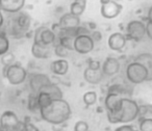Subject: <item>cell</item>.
I'll return each mask as SVG.
<instances>
[{"instance_id": "obj_1", "label": "cell", "mask_w": 152, "mask_h": 131, "mask_svg": "<svg viewBox=\"0 0 152 131\" xmlns=\"http://www.w3.org/2000/svg\"><path fill=\"white\" fill-rule=\"evenodd\" d=\"M39 111L43 120L52 125L64 124L71 116V107L63 98L52 99L48 105L41 108Z\"/></svg>"}, {"instance_id": "obj_2", "label": "cell", "mask_w": 152, "mask_h": 131, "mask_svg": "<svg viewBox=\"0 0 152 131\" xmlns=\"http://www.w3.org/2000/svg\"><path fill=\"white\" fill-rule=\"evenodd\" d=\"M139 118V105L135 101L123 97L115 110H107V120L112 124L130 123Z\"/></svg>"}, {"instance_id": "obj_3", "label": "cell", "mask_w": 152, "mask_h": 131, "mask_svg": "<svg viewBox=\"0 0 152 131\" xmlns=\"http://www.w3.org/2000/svg\"><path fill=\"white\" fill-rule=\"evenodd\" d=\"M14 17L11 19L7 27V33L14 39H20L26 36L30 28L31 20L28 14L22 13L21 11L13 14Z\"/></svg>"}, {"instance_id": "obj_4", "label": "cell", "mask_w": 152, "mask_h": 131, "mask_svg": "<svg viewBox=\"0 0 152 131\" xmlns=\"http://www.w3.org/2000/svg\"><path fill=\"white\" fill-rule=\"evenodd\" d=\"M126 77L133 84H140L147 81V69L137 60L130 63L126 68Z\"/></svg>"}, {"instance_id": "obj_5", "label": "cell", "mask_w": 152, "mask_h": 131, "mask_svg": "<svg viewBox=\"0 0 152 131\" xmlns=\"http://www.w3.org/2000/svg\"><path fill=\"white\" fill-rule=\"evenodd\" d=\"M3 74L12 85L22 84L27 78V71L19 63H13L9 67H4Z\"/></svg>"}, {"instance_id": "obj_6", "label": "cell", "mask_w": 152, "mask_h": 131, "mask_svg": "<svg viewBox=\"0 0 152 131\" xmlns=\"http://www.w3.org/2000/svg\"><path fill=\"white\" fill-rule=\"evenodd\" d=\"M56 41V33L52 28L42 26L39 27L34 32V43H37L42 46H54Z\"/></svg>"}, {"instance_id": "obj_7", "label": "cell", "mask_w": 152, "mask_h": 131, "mask_svg": "<svg viewBox=\"0 0 152 131\" xmlns=\"http://www.w3.org/2000/svg\"><path fill=\"white\" fill-rule=\"evenodd\" d=\"M95 45V41L90 34H78L74 39V50L79 54H88L92 52Z\"/></svg>"}, {"instance_id": "obj_8", "label": "cell", "mask_w": 152, "mask_h": 131, "mask_svg": "<svg viewBox=\"0 0 152 131\" xmlns=\"http://www.w3.org/2000/svg\"><path fill=\"white\" fill-rule=\"evenodd\" d=\"M20 124H21V122L19 121L18 116L14 111H11V110L4 111L0 116V126H1L2 130H20Z\"/></svg>"}, {"instance_id": "obj_9", "label": "cell", "mask_w": 152, "mask_h": 131, "mask_svg": "<svg viewBox=\"0 0 152 131\" xmlns=\"http://www.w3.org/2000/svg\"><path fill=\"white\" fill-rule=\"evenodd\" d=\"M146 34V25L144 22L139 20H133L127 24L126 27V39L133 41H141Z\"/></svg>"}, {"instance_id": "obj_10", "label": "cell", "mask_w": 152, "mask_h": 131, "mask_svg": "<svg viewBox=\"0 0 152 131\" xmlns=\"http://www.w3.org/2000/svg\"><path fill=\"white\" fill-rule=\"evenodd\" d=\"M123 7L122 4L116 1V0H110L107 3L101 4V9H100V13L101 16L105 19H114V18L118 17L120 13L122 12Z\"/></svg>"}, {"instance_id": "obj_11", "label": "cell", "mask_w": 152, "mask_h": 131, "mask_svg": "<svg viewBox=\"0 0 152 131\" xmlns=\"http://www.w3.org/2000/svg\"><path fill=\"white\" fill-rule=\"evenodd\" d=\"M57 24L61 29H74L80 25V18L72 13H67L59 19Z\"/></svg>"}, {"instance_id": "obj_12", "label": "cell", "mask_w": 152, "mask_h": 131, "mask_svg": "<svg viewBox=\"0 0 152 131\" xmlns=\"http://www.w3.org/2000/svg\"><path fill=\"white\" fill-rule=\"evenodd\" d=\"M120 61L116 57H106L101 66L104 76H114L120 71Z\"/></svg>"}, {"instance_id": "obj_13", "label": "cell", "mask_w": 152, "mask_h": 131, "mask_svg": "<svg viewBox=\"0 0 152 131\" xmlns=\"http://www.w3.org/2000/svg\"><path fill=\"white\" fill-rule=\"evenodd\" d=\"M51 82L50 78L46 74H34L29 79V87L31 89L32 93L38 94L45 85L49 84Z\"/></svg>"}, {"instance_id": "obj_14", "label": "cell", "mask_w": 152, "mask_h": 131, "mask_svg": "<svg viewBox=\"0 0 152 131\" xmlns=\"http://www.w3.org/2000/svg\"><path fill=\"white\" fill-rule=\"evenodd\" d=\"M25 5V0H0V9L5 13L15 14Z\"/></svg>"}, {"instance_id": "obj_15", "label": "cell", "mask_w": 152, "mask_h": 131, "mask_svg": "<svg viewBox=\"0 0 152 131\" xmlns=\"http://www.w3.org/2000/svg\"><path fill=\"white\" fill-rule=\"evenodd\" d=\"M107 45L110 50L121 51L126 45V36L121 32H115L110 36L107 40Z\"/></svg>"}, {"instance_id": "obj_16", "label": "cell", "mask_w": 152, "mask_h": 131, "mask_svg": "<svg viewBox=\"0 0 152 131\" xmlns=\"http://www.w3.org/2000/svg\"><path fill=\"white\" fill-rule=\"evenodd\" d=\"M83 77L87 82L91 84H99L103 80L104 74L102 72L101 68L100 69H92L88 67L83 72Z\"/></svg>"}, {"instance_id": "obj_17", "label": "cell", "mask_w": 152, "mask_h": 131, "mask_svg": "<svg viewBox=\"0 0 152 131\" xmlns=\"http://www.w3.org/2000/svg\"><path fill=\"white\" fill-rule=\"evenodd\" d=\"M53 52V46H42L34 43L31 46V54L34 57L39 59H46L51 57Z\"/></svg>"}, {"instance_id": "obj_18", "label": "cell", "mask_w": 152, "mask_h": 131, "mask_svg": "<svg viewBox=\"0 0 152 131\" xmlns=\"http://www.w3.org/2000/svg\"><path fill=\"white\" fill-rule=\"evenodd\" d=\"M50 70L53 74L58 75V76H64L69 71V63L65 58H59L51 63Z\"/></svg>"}, {"instance_id": "obj_19", "label": "cell", "mask_w": 152, "mask_h": 131, "mask_svg": "<svg viewBox=\"0 0 152 131\" xmlns=\"http://www.w3.org/2000/svg\"><path fill=\"white\" fill-rule=\"evenodd\" d=\"M134 60L141 63L142 65L147 69L148 72V77H147V81H151L152 80V54L151 53H142V54L137 55L135 57Z\"/></svg>"}, {"instance_id": "obj_20", "label": "cell", "mask_w": 152, "mask_h": 131, "mask_svg": "<svg viewBox=\"0 0 152 131\" xmlns=\"http://www.w3.org/2000/svg\"><path fill=\"white\" fill-rule=\"evenodd\" d=\"M123 98L122 94L119 93H110L108 92L105 98V107L107 110H115L120 104L121 99Z\"/></svg>"}, {"instance_id": "obj_21", "label": "cell", "mask_w": 152, "mask_h": 131, "mask_svg": "<svg viewBox=\"0 0 152 131\" xmlns=\"http://www.w3.org/2000/svg\"><path fill=\"white\" fill-rule=\"evenodd\" d=\"M40 92H45V93L49 94L52 99H61V98H63V92H61V90L59 89L56 84H54V83H52V82L45 85ZM40 92H39V93H40Z\"/></svg>"}, {"instance_id": "obj_22", "label": "cell", "mask_w": 152, "mask_h": 131, "mask_svg": "<svg viewBox=\"0 0 152 131\" xmlns=\"http://www.w3.org/2000/svg\"><path fill=\"white\" fill-rule=\"evenodd\" d=\"M86 7H87V4H85V3L77 2V1L74 0V2H72L71 5H70V13L80 17V16L85 13Z\"/></svg>"}, {"instance_id": "obj_23", "label": "cell", "mask_w": 152, "mask_h": 131, "mask_svg": "<svg viewBox=\"0 0 152 131\" xmlns=\"http://www.w3.org/2000/svg\"><path fill=\"white\" fill-rule=\"evenodd\" d=\"M10 50V41L5 32H0V56Z\"/></svg>"}, {"instance_id": "obj_24", "label": "cell", "mask_w": 152, "mask_h": 131, "mask_svg": "<svg viewBox=\"0 0 152 131\" xmlns=\"http://www.w3.org/2000/svg\"><path fill=\"white\" fill-rule=\"evenodd\" d=\"M27 107L30 111H37V110H40V106H39V100H38V94L32 93L29 96V99H28Z\"/></svg>"}, {"instance_id": "obj_25", "label": "cell", "mask_w": 152, "mask_h": 131, "mask_svg": "<svg viewBox=\"0 0 152 131\" xmlns=\"http://www.w3.org/2000/svg\"><path fill=\"white\" fill-rule=\"evenodd\" d=\"M83 103L87 106H92L97 102V94L95 92H87L83 97Z\"/></svg>"}, {"instance_id": "obj_26", "label": "cell", "mask_w": 152, "mask_h": 131, "mask_svg": "<svg viewBox=\"0 0 152 131\" xmlns=\"http://www.w3.org/2000/svg\"><path fill=\"white\" fill-rule=\"evenodd\" d=\"M38 100H39V106H40V109L45 106H47L51 102L52 98L50 97V95L45 92H40L38 93Z\"/></svg>"}, {"instance_id": "obj_27", "label": "cell", "mask_w": 152, "mask_h": 131, "mask_svg": "<svg viewBox=\"0 0 152 131\" xmlns=\"http://www.w3.org/2000/svg\"><path fill=\"white\" fill-rule=\"evenodd\" d=\"M152 116V104H144L139 106V116L141 119L149 118Z\"/></svg>"}, {"instance_id": "obj_28", "label": "cell", "mask_w": 152, "mask_h": 131, "mask_svg": "<svg viewBox=\"0 0 152 131\" xmlns=\"http://www.w3.org/2000/svg\"><path fill=\"white\" fill-rule=\"evenodd\" d=\"M69 51L67 48H65L64 46H61L58 43H55L54 46H53V52L56 56H58L59 58H65L66 56H68L69 54Z\"/></svg>"}, {"instance_id": "obj_29", "label": "cell", "mask_w": 152, "mask_h": 131, "mask_svg": "<svg viewBox=\"0 0 152 131\" xmlns=\"http://www.w3.org/2000/svg\"><path fill=\"white\" fill-rule=\"evenodd\" d=\"M15 55L13 53L9 52V51L7 53H4L3 55H1V63H2V65L4 67H9V66L15 63Z\"/></svg>"}, {"instance_id": "obj_30", "label": "cell", "mask_w": 152, "mask_h": 131, "mask_svg": "<svg viewBox=\"0 0 152 131\" xmlns=\"http://www.w3.org/2000/svg\"><path fill=\"white\" fill-rule=\"evenodd\" d=\"M140 130L141 131H152V119L145 118L140 123Z\"/></svg>"}, {"instance_id": "obj_31", "label": "cell", "mask_w": 152, "mask_h": 131, "mask_svg": "<svg viewBox=\"0 0 152 131\" xmlns=\"http://www.w3.org/2000/svg\"><path fill=\"white\" fill-rule=\"evenodd\" d=\"M74 130L87 131V130H89V125H88V123H86L85 121H78V122H76L75 126H74Z\"/></svg>"}, {"instance_id": "obj_32", "label": "cell", "mask_w": 152, "mask_h": 131, "mask_svg": "<svg viewBox=\"0 0 152 131\" xmlns=\"http://www.w3.org/2000/svg\"><path fill=\"white\" fill-rule=\"evenodd\" d=\"M134 130V127L131 126V125H122L120 127H117L116 131H132Z\"/></svg>"}, {"instance_id": "obj_33", "label": "cell", "mask_w": 152, "mask_h": 131, "mask_svg": "<svg viewBox=\"0 0 152 131\" xmlns=\"http://www.w3.org/2000/svg\"><path fill=\"white\" fill-rule=\"evenodd\" d=\"M146 34H147L150 40H152V22L151 21H148L147 24H146Z\"/></svg>"}, {"instance_id": "obj_34", "label": "cell", "mask_w": 152, "mask_h": 131, "mask_svg": "<svg viewBox=\"0 0 152 131\" xmlns=\"http://www.w3.org/2000/svg\"><path fill=\"white\" fill-rule=\"evenodd\" d=\"M88 67H89V68H92V69H100L101 68V63L98 60H90Z\"/></svg>"}, {"instance_id": "obj_35", "label": "cell", "mask_w": 152, "mask_h": 131, "mask_svg": "<svg viewBox=\"0 0 152 131\" xmlns=\"http://www.w3.org/2000/svg\"><path fill=\"white\" fill-rule=\"evenodd\" d=\"M3 23H4V18H3L2 12H1V9H0V28L3 26Z\"/></svg>"}, {"instance_id": "obj_36", "label": "cell", "mask_w": 152, "mask_h": 131, "mask_svg": "<svg viewBox=\"0 0 152 131\" xmlns=\"http://www.w3.org/2000/svg\"><path fill=\"white\" fill-rule=\"evenodd\" d=\"M147 20L148 21L152 22V7L149 9V12H148V16H147Z\"/></svg>"}, {"instance_id": "obj_37", "label": "cell", "mask_w": 152, "mask_h": 131, "mask_svg": "<svg viewBox=\"0 0 152 131\" xmlns=\"http://www.w3.org/2000/svg\"><path fill=\"white\" fill-rule=\"evenodd\" d=\"M75 1H77V2L85 3V4H87V0H75Z\"/></svg>"}, {"instance_id": "obj_38", "label": "cell", "mask_w": 152, "mask_h": 131, "mask_svg": "<svg viewBox=\"0 0 152 131\" xmlns=\"http://www.w3.org/2000/svg\"><path fill=\"white\" fill-rule=\"evenodd\" d=\"M108 1H110V0H100V3H101V4H104V3H107Z\"/></svg>"}, {"instance_id": "obj_39", "label": "cell", "mask_w": 152, "mask_h": 131, "mask_svg": "<svg viewBox=\"0 0 152 131\" xmlns=\"http://www.w3.org/2000/svg\"><path fill=\"white\" fill-rule=\"evenodd\" d=\"M0 130H2V128H1V126H0Z\"/></svg>"}, {"instance_id": "obj_40", "label": "cell", "mask_w": 152, "mask_h": 131, "mask_svg": "<svg viewBox=\"0 0 152 131\" xmlns=\"http://www.w3.org/2000/svg\"><path fill=\"white\" fill-rule=\"evenodd\" d=\"M116 1H118V2H119V0H116Z\"/></svg>"}]
</instances>
